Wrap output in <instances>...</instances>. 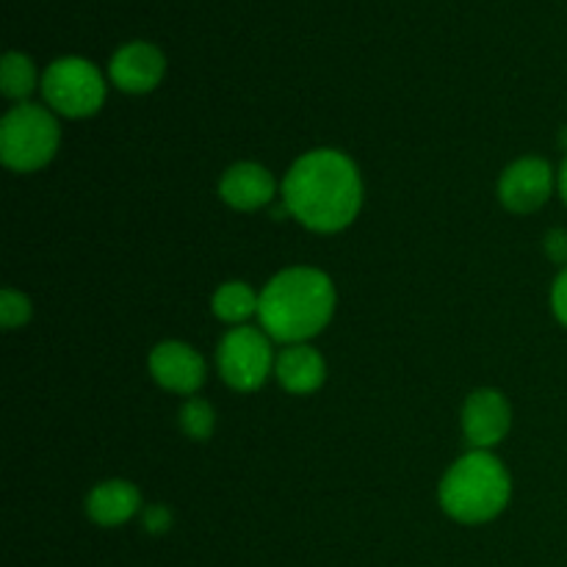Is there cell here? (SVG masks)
<instances>
[{
	"mask_svg": "<svg viewBox=\"0 0 567 567\" xmlns=\"http://www.w3.org/2000/svg\"><path fill=\"white\" fill-rule=\"evenodd\" d=\"M288 214L313 233H341L363 208V181L341 150L319 147L299 155L282 181Z\"/></svg>",
	"mask_w": 567,
	"mask_h": 567,
	"instance_id": "6da1fadb",
	"label": "cell"
},
{
	"mask_svg": "<svg viewBox=\"0 0 567 567\" xmlns=\"http://www.w3.org/2000/svg\"><path fill=\"white\" fill-rule=\"evenodd\" d=\"M336 313V286L321 269L293 266L280 271L260 291L258 319L271 341L286 347L308 343L319 336Z\"/></svg>",
	"mask_w": 567,
	"mask_h": 567,
	"instance_id": "7a4b0ae2",
	"label": "cell"
},
{
	"mask_svg": "<svg viewBox=\"0 0 567 567\" xmlns=\"http://www.w3.org/2000/svg\"><path fill=\"white\" fill-rule=\"evenodd\" d=\"M509 496H513L509 471L496 454L480 449L460 457L443 476L437 491L443 513L468 526L498 518L507 509Z\"/></svg>",
	"mask_w": 567,
	"mask_h": 567,
	"instance_id": "3957f363",
	"label": "cell"
},
{
	"mask_svg": "<svg viewBox=\"0 0 567 567\" xmlns=\"http://www.w3.org/2000/svg\"><path fill=\"white\" fill-rule=\"evenodd\" d=\"M59 120L44 105L17 103L0 122V158L22 175L48 166L59 153Z\"/></svg>",
	"mask_w": 567,
	"mask_h": 567,
	"instance_id": "277c9868",
	"label": "cell"
},
{
	"mask_svg": "<svg viewBox=\"0 0 567 567\" xmlns=\"http://www.w3.org/2000/svg\"><path fill=\"white\" fill-rule=\"evenodd\" d=\"M42 97L53 114L66 120L94 116L105 103V78L92 61L81 55L55 59L42 75Z\"/></svg>",
	"mask_w": 567,
	"mask_h": 567,
	"instance_id": "5b68a950",
	"label": "cell"
},
{
	"mask_svg": "<svg viewBox=\"0 0 567 567\" xmlns=\"http://www.w3.org/2000/svg\"><path fill=\"white\" fill-rule=\"evenodd\" d=\"M275 352H271L269 336L255 327H233L219 343L216 363H219L221 380L238 393H255L264 388L266 377L275 371Z\"/></svg>",
	"mask_w": 567,
	"mask_h": 567,
	"instance_id": "8992f818",
	"label": "cell"
},
{
	"mask_svg": "<svg viewBox=\"0 0 567 567\" xmlns=\"http://www.w3.org/2000/svg\"><path fill=\"white\" fill-rule=\"evenodd\" d=\"M554 192V169L546 158L526 155L509 164L498 181V199L513 214H535Z\"/></svg>",
	"mask_w": 567,
	"mask_h": 567,
	"instance_id": "52a82bcc",
	"label": "cell"
},
{
	"mask_svg": "<svg viewBox=\"0 0 567 567\" xmlns=\"http://www.w3.org/2000/svg\"><path fill=\"white\" fill-rule=\"evenodd\" d=\"M509 426H513V408L502 391L480 388L471 393L463 408V432L471 449L491 452L507 437Z\"/></svg>",
	"mask_w": 567,
	"mask_h": 567,
	"instance_id": "ba28073f",
	"label": "cell"
},
{
	"mask_svg": "<svg viewBox=\"0 0 567 567\" xmlns=\"http://www.w3.org/2000/svg\"><path fill=\"white\" fill-rule=\"evenodd\" d=\"M166 59L155 44L127 42L111 55L109 78L120 92L147 94L164 81Z\"/></svg>",
	"mask_w": 567,
	"mask_h": 567,
	"instance_id": "9c48e42d",
	"label": "cell"
},
{
	"mask_svg": "<svg viewBox=\"0 0 567 567\" xmlns=\"http://www.w3.org/2000/svg\"><path fill=\"white\" fill-rule=\"evenodd\" d=\"M150 374L161 388L192 396L205 382V360L183 341H164L150 352Z\"/></svg>",
	"mask_w": 567,
	"mask_h": 567,
	"instance_id": "30bf717a",
	"label": "cell"
},
{
	"mask_svg": "<svg viewBox=\"0 0 567 567\" xmlns=\"http://www.w3.org/2000/svg\"><path fill=\"white\" fill-rule=\"evenodd\" d=\"M277 194V183L266 166L241 161L221 175L219 197L236 210L269 208Z\"/></svg>",
	"mask_w": 567,
	"mask_h": 567,
	"instance_id": "8fae6325",
	"label": "cell"
},
{
	"mask_svg": "<svg viewBox=\"0 0 567 567\" xmlns=\"http://www.w3.org/2000/svg\"><path fill=\"white\" fill-rule=\"evenodd\" d=\"M275 377L288 393L310 396L324 385L327 363L319 349H313L310 343H291L277 354Z\"/></svg>",
	"mask_w": 567,
	"mask_h": 567,
	"instance_id": "7c38bea8",
	"label": "cell"
},
{
	"mask_svg": "<svg viewBox=\"0 0 567 567\" xmlns=\"http://www.w3.org/2000/svg\"><path fill=\"white\" fill-rule=\"evenodd\" d=\"M138 509H142V493L125 480L100 482L86 498L89 518L97 526H105V529L127 524Z\"/></svg>",
	"mask_w": 567,
	"mask_h": 567,
	"instance_id": "4fadbf2b",
	"label": "cell"
},
{
	"mask_svg": "<svg viewBox=\"0 0 567 567\" xmlns=\"http://www.w3.org/2000/svg\"><path fill=\"white\" fill-rule=\"evenodd\" d=\"M210 308H214L216 319L241 327L249 316H258L260 293H255L252 286H247V282L230 280L216 288L214 299H210Z\"/></svg>",
	"mask_w": 567,
	"mask_h": 567,
	"instance_id": "5bb4252c",
	"label": "cell"
},
{
	"mask_svg": "<svg viewBox=\"0 0 567 567\" xmlns=\"http://www.w3.org/2000/svg\"><path fill=\"white\" fill-rule=\"evenodd\" d=\"M37 86H42L37 64L25 53H17V50L6 53L3 61H0V92L9 100L25 103Z\"/></svg>",
	"mask_w": 567,
	"mask_h": 567,
	"instance_id": "9a60e30c",
	"label": "cell"
},
{
	"mask_svg": "<svg viewBox=\"0 0 567 567\" xmlns=\"http://www.w3.org/2000/svg\"><path fill=\"white\" fill-rule=\"evenodd\" d=\"M181 426L192 441H208L216 430V413L205 399H188L181 408Z\"/></svg>",
	"mask_w": 567,
	"mask_h": 567,
	"instance_id": "2e32d148",
	"label": "cell"
},
{
	"mask_svg": "<svg viewBox=\"0 0 567 567\" xmlns=\"http://www.w3.org/2000/svg\"><path fill=\"white\" fill-rule=\"evenodd\" d=\"M31 313V299L25 293L14 291V288H3V293H0V321H3V330H17V327L28 324Z\"/></svg>",
	"mask_w": 567,
	"mask_h": 567,
	"instance_id": "e0dca14e",
	"label": "cell"
},
{
	"mask_svg": "<svg viewBox=\"0 0 567 567\" xmlns=\"http://www.w3.org/2000/svg\"><path fill=\"white\" fill-rule=\"evenodd\" d=\"M144 529L150 532V535H164L166 529L172 526V513L169 507H164V504H153V507L144 509Z\"/></svg>",
	"mask_w": 567,
	"mask_h": 567,
	"instance_id": "ac0fdd59",
	"label": "cell"
},
{
	"mask_svg": "<svg viewBox=\"0 0 567 567\" xmlns=\"http://www.w3.org/2000/svg\"><path fill=\"white\" fill-rule=\"evenodd\" d=\"M551 310L559 321L567 327V266L559 271V277L554 280L551 288Z\"/></svg>",
	"mask_w": 567,
	"mask_h": 567,
	"instance_id": "d6986e66",
	"label": "cell"
},
{
	"mask_svg": "<svg viewBox=\"0 0 567 567\" xmlns=\"http://www.w3.org/2000/svg\"><path fill=\"white\" fill-rule=\"evenodd\" d=\"M546 255L554 264L567 266V230H563V227L546 233Z\"/></svg>",
	"mask_w": 567,
	"mask_h": 567,
	"instance_id": "ffe728a7",
	"label": "cell"
},
{
	"mask_svg": "<svg viewBox=\"0 0 567 567\" xmlns=\"http://www.w3.org/2000/svg\"><path fill=\"white\" fill-rule=\"evenodd\" d=\"M557 188H559V194H563V199L567 205V158H565L563 169H559V175H557Z\"/></svg>",
	"mask_w": 567,
	"mask_h": 567,
	"instance_id": "44dd1931",
	"label": "cell"
},
{
	"mask_svg": "<svg viewBox=\"0 0 567 567\" xmlns=\"http://www.w3.org/2000/svg\"><path fill=\"white\" fill-rule=\"evenodd\" d=\"M563 144H565V150H567V127L563 131Z\"/></svg>",
	"mask_w": 567,
	"mask_h": 567,
	"instance_id": "7402d4cb",
	"label": "cell"
}]
</instances>
